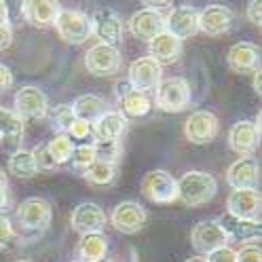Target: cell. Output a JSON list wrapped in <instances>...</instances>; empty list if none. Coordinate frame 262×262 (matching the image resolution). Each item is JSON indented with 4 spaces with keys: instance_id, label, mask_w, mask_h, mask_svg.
I'll return each mask as SVG.
<instances>
[{
    "instance_id": "cell-1",
    "label": "cell",
    "mask_w": 262,
    "mask_h": 262,
    "mask_svg": "<svg viewBox=\"0 0 262 262\" xmlns=\"http://www.w3.org/2000/svg\"><path fill=\"white\" fill-rule=\"evenodd\" d=\"M53 209L51 203L42 196H28L21 201V205L15 209V222L21 231V241H34L47 228L51 226Z\"/></svg>"
},
{
    "instance_id": "cell-2",
    "label": "cell",
    "mask_w": 262,
    "mask_h": 262,
    "mask_svg": "<svg viewBox=\"0 0 262 262\" xmlns=\"http://www.w3.org/2000/svg\"><path fill=\"white\" fill-rule=\"evenodd\" d=\"M218 192V180L199 169H190L178 180V201L188 207H199L209 203Z\"/></svg>"
},
{
    "instance_id": "cell-3",
    "label": "cell",
    "mask_w": 262,
    "mask_h": 262,
    "mask_svg": "<svg viewBox=\"0 0 262 262\" xmlns=\"http://www.w3.org/2000/svg\"><path fill=\"white\" fill-rule=\"evenodd\" d=\"M163 112H182L192 104V89L184 76L161 78L159 87L155 89V102Z\"/></svg>"
},
{
    "instance_id": "cell-4",
    "label": "cell",
    "mask_w": 262,
    "mask_h": 262,
    "mask_svg": "<svg viewBox=\"0 0 262 262\" xmlns=\"http://www.w3.org/2000/svg\"><path fill=\"white\" fill-rule=\"evenodd\" d=\"M142 194L159 205H171L178 201V180L165 169H152L142 178Z\"/></svg>"
},
{
    "instance_id": "cell-5",
    "label": "cell",
    "mask_w": 262,
    "mask_h": 262,
    "mask_svg": "<svg viewBox=\"0 0 262 262\" xmlns=\"http://www.w3.org/2000/svg\"><path fill=\"white\" fill-rule=\"evenodd\" d=\"M53 26L57 30L59 38L68 45H83L91 36L89 15L76 9H61Z\"/></svg>"
},
{
    "instance_id": "cell-6",
    "label": "cell",
    "mask_w": 262,
    "mask_h": 262,
    "mask_svg": "<svg viewBox=\"0 0 262 262\" xmlns=\"http://www.w3.org/2000/svg\"><path fill=\"white\" fill-rule=\"evenodd\" d=\"M123 57L117 47L97 42L85 53V68L93 76H114L121 72Z\"/></svg>"
},
{
    "instance_id": "cell-7",
    "label": "cell",
    "mask_w": 262,
    "mask_h": 262,
    "mask_svg": "<svg viewBox=\"0 0 262 262\" xmlns=\"http://www.w3.org/2000/svg\"><path fill=\"white\" fill-rule=\"evenodd\" d=\"M220 134V121L209 110H194L184 123V136L190 144L203 146L214 142Z\"/></svg>"
},
{
    "instance_id": "cell-8",
    "label": "cell",
    "mask_w": 262,
    "mask_h": 262,
    "mask_svg": "<svg viewBox=\"0 0 262 262\" xmlns=\"http://www.w3.org/2000/svg\"><path fill=\"white\" fill-rule=\"evenodd\" d=\"M110 224L123 235H136L148 222V211L138 201H123L110 211Z\"/></svg>"
},
{
    "instance_id": "cell-9",
    "label": "cell",
    "mask_w": 262,
    "mask_h": 262,
    "mask_svg": "<svg viewBox=\"0 0 262 262\" xmlns=\"http://www.w3.org/2000/svg\"><path fill=\"white\" fill-rule=\"evenodd\" d=\"M13 110L19 114L24 121H40L49 112V97L36 85H26L15 93Z\"/></svg>"
},
{
    "instance_id": "cell-10",
    "label": "cell",
    "mask_w": 262,
    "mask_h": 262,
    "mask_svg": "<svg viewBox=\"0 0 262 262\" xmlns=\"http://www.w3.org/2000/svg\"><path fill=\"white\" fill-rule=\"evenodd\" d=\"M260 192L258 188H239L233 190L226 199V214H231L245 222H258L260 224Z\"/></svg>"
},
{
    "instance_id": "cell-11",
    "label": "cell",
    "mask_w": 262,
    "mask_h": 262,
    "mask_svg": "<svg viewBox=\"0 0 262 262\" xmlns=\"http://www.w3.org/2000/svg\"><path fill=\"white\" fill-rule=\"evenodd\" d=\"M228 146L239 157H252L260 146V114L256 121H237L228 131Z\"/></svg>"
},
{
    "instance_id": "cell-12",
    "label": "cell",
    "mask_w": 262,
    "mask_h": 262,
    "mask_svg": "<svg viewBox=\"0 0 262 262\" xmlns=\"http://www.w3.org/2000/svg\"><path fill=\"white\" fill-rule=\"evenodd\" d=\"M91 36L117 47L123 40V19L112 9H95L91 15Z\"/></svg>"
},
{
    "instance_id": "cell-13",
    "label": "cell",
    "mask_w": 262,
    "mask_h": 262,
    "mask_svg": "<svg viewBox=\"0 0 262 262\" xmlns=\"http://www.w3.org/2000/svg\"><path fill=\"white\" fill-rule=\"evenodd\" d=\"M127 74H129L127 76L129 85L136 91L148 93L159 87L161 78H163V66H159L152 57H140L136 61H131Z\"/></svg>"
},
{
    "instance_id": "cell-14",
    "label": "cell",
    "mask_w": 262,
    "mask_h": 262,
    "mask_svg": "<svg viewBox=\"0 0 262 262\" xmlns=\"http://www.w3.org/2000/svg\"><path fill=\"white\" fill-rule=\"evenodd\" d=\"M190 243L192 248L199 254H209L211 250L220 248V245H228V237L222 231V226L218 224V220H201L192 226L190 233Z\"/></svg>"
},
{
    "instance_id": "cell-15",
    "label": "cell",
    "mask_w": 262,
    "mask_h": 262,
    "mask_svg": "<svg viewBox=\"0 0 262 262\" xmlns=\"http://www.w3.org/2000/svg\"><path fill=\"white\" fill-rule=\"evenodd\" d=\"M235 26V13L224 5H207L199 11V32L207 36H222Z\"/></svg>"
},
{
    "instance_id": "cell-16",
    "label": "cell",
    "mask_w": 262,
    "mask_h": 262,
    "mask_svg": "<svg viewBox=\"0 0 262 262\" xmlns=\"http://www.w3.org/2000/svg\"><path fill=\"white\" fill-rule=\"evenodd\" d=\"M127 26H129V32L138 40L150 42L157 34L165 32V15L161 11H152V9H140L138 13L131 15Z\"/></svg>"
},
{
    "instance_id": "cell-17",
    "label": "cell",
    "mask_w": 262,
    "mask_h": 262,
    "mask_svg": "<svg viewBox=\"0 0 262 262\" xmlns=\"http://www.w3.org/2000/svg\"><path fill=\"white\" fill-rule=\"evenodd\" d=\"M108 218H106V211L97 205V203H80L72 209L70 214V224L76 233L80 235H87V233H102L104 226H106Z\"/></svg>"
},
{
    "instance_id": "cell-18",
    "label": "cell",
    "mask_w": 262,
    "mask_h": 262,
    "mask_svg": "<svg viewBox=\"0 0 262 262\" xmlns=\"http://www.w3.org/2000/svg\"><path fill=\"white\" fill-rule=\"evenodd\" d=\"M260 182V165L258 159L252 157H239L237 161L231 163V167L226 169V184L233 190L239 188H256Z\"/></svg>"
},
{
    "instance_id": "cell-19",
    "label": "cell",
    "mask_w": 262,
    "mask_h": 262,
    "mask_svg": "<svg viewBox=\"0 0 262 262\" xmlns=\"http://www.w3.org/2000/svg\"><path fill=\"white\" fill-rule=\"evenodd\" d=\"M165 32H169L171 36L180 40L194 36L199 32V11L188 5L171 9L169 15L165 17Z\"/></svg>"
},
{
    "instance_id": "cell-20",
    "label": "cell",
    "mask_w": 262,
    "mask_h": 262,
    "mask_svg": "<svg viewBox=\"0 0 262 262\" xmlns=\"http://www.w3.org/2000/svg\"><path fill=\"white\" fill-rule=\"evenodd\" d=\"M226 63L235 74H252L260 68V49L254 42H237L228 49Z\"/></svg>"
},
{
    "instance_id": "cell-21",
    "label": "cell",
    "mask_w": 262,
    "mask_h": 262,
    "mask_svg": "<svg viewBox=\"0 0 262 262\" xmlns=\"http://www.w3.org/2000/svg\"><path fill=\"white\" fill-rule=\"evenodd\" d=\"M129 121L123 117L119 110H106L102 117H97L91 123V134L95 142L102 140H121L127 134Z\"/></svg>"
},
{
    "instance_id": "cell-22",
    "label": "cell",
    "mask_w": 262,
    "mask_h": 262,
    "mask_svg": "<svg viewBox=\"0 0 262 262\" xmlns=\"http://www.w3.org/2000/svg\"><path fill=\"white\" fill-rule=\"evenodd\" d=\"M182 40L171 36L169 32H161L157 34L150 42H148V57H152L159 66H169L176 63L180 57H182Z\"/></svg>"
},
{
    "instance_id": "cell-23",
    "label": "cell",
    "mask_w": 262,
    "mask_h": 262,
    "mask_svg": "<svg viewBox=\"0 0 262 262\" xmlns=\"http://www.w3.org/2000/svg\"><path fill=\"white\" fill-rule=\"evenodd\" d=\"M61 11L59 0H26V24L34 28H51Z\"/></svg>"
},
{
    "instance_id": "cell-24",
    "label": "cell",
    "mask_w": 262,
    "mask_h": 262,
    "mask_svg": "<svg viewBox=\"0 0 262 262\" xmlns=\"http://www.w3.org/2000/svg\"><path fill=\"white\" fill-rule=\"evenodd\" d=\"M218 224L222 226V231L226 233L228 241L235 239V241H243V243H250V241H258L260 239V224L258 222H245L239 220L231 214H222L216 218Z\"/></svg>"
},
{
    "instance_id": "cell-25",
    "label": "cell",
    "mask_w": 262,
    "mask_h": 262,
    "mask_svg": "<svg viewBox=\"0 0 262 262\" xmlns=\"http://www.w3.org/2000/svg\"><path fill=\"white\" fill-rule=\"evenodd\" d=\"M108 237L104 233H87L78 239V260L80 262H100L108 256Z\"/></svg>"
},
{
    "instance_id": "cell-26",
    "label": "cell",
    "mask_w": 262,
    "mask_h": 262,
    "mask_svg": "<svg viewBox=\"0 0 262 262\" xmlns=\"http://www.w3.org/2000/svg\"><path fill=\"white\" fill-rule=\"evenodd\" d=\"M70 106H72L74 117L80 119V121H87V123H93L97 117H102V114L108 110V102L104 100V97L95 95V93L78 95Z\"/></svg>"
},
{
    "instance_id": "cell-27",
    "label": "cell",
    "mask_w": 262,
    "mask_h": 262,
    "mask_svg": "<svg viewBox=\"0 0 262 262\" xmlns=\"http://www.w3.org/2000/svg\"><path fill=\"white\" fill-rule=\"evenodd\" d=\"M121 114L129 121V119H144L148 117L150 110H152V100L148 97V93H142V91H136L131 89L129 93H125L121 100Z\"/></svg>"
},
{
    "instance_id": "cell-28",
    "label": "cell",
    "mask_w": 262,
    "mask_h": 262,
    "mask_svg": "<svg viewBox=\"0 0 262 262\" xmlns=\"http://www.w3.org/2000/svg\"><path fill=\"white\" fill-rule=\"evenodd\" d=\"M117 176H119V165L106 161H93L83 171V178L93 186H110L117 182Z\"/></svg>"
},
{
    "instance_id": "cell-29",
    "label": "cell",
    "mask_w": 262,
    "mask_h": 262,
    "mask_svg": "<svg viewBox=\"0 0 262 262\" xmlns=\"http://www.w3.org/2000/svg\"><path fill=\"white\" fill-rule=\"evenodd\" d=\"M9 173L19 178V180H32L38 169H36V163H34V157H32L30 150H24V148H17L11 157H9Z\"/></svg>"
},
{
    "instance_id": "cell-30",
    "label": "cell",
    "mask_w": 262,
    "mask_h": 262,
    "mask_svg": "<svg viewBox=\"0 0 262 262\" xmlns=\"http://www.w3.org/2000/svg\"><path fill=\"white\" fill-rule=\"evenodd\" d=\"M24 127H26V123L17 112L0 106V138L15 144L24 136Z\"/></svg>"
},
{
    "instance_id": "cell-31",
    "label": "cell",
    "mask_w": 262,
    "mask_h": 262,
    "mask_svg": "<svg viewBox=\"0 0 262 262\" xmlns=\"http://www.w3.org/2000/svg\"><path fill=\"white\" fill-rule=\"evenodd\" d=\"M74 146L76 144L72 142V138L68 134H55V138L51 142H47V148H49V152H51V157H53L57 167L66 165V163L70 161Z\"/></svg>"
},
{
    "instance_id": "cell-32",
    "label": "cell",
    "mask_w": 262,
    "mask_h": 262,
    "mask_svg": "<svg viewBox=\"0 0 262 262\" xmlns=\"http://www.w3.org/2000/svg\"><path fill=\"white\" fill-rule=\"evenodd\" d=\"M47 114H49V119H51V129L57 131V134H68L70 125L76 121L70 104H59L55 108H49Z\"/></svg>"
},
{
    "instance_id": "cell-33",
    "label": "cell",
    "mask_w": 262,
    "mask_h": 262,
    "mask_svg": "<svg viewBox=\"0 0 262 262\" xmlns=\"http://www.w3.org/2000/svg\"><path fill=\"white\" fill-rule=\"evenodd\" d=\"M93 150H95V161H106L119 165L123 157V144L121 140H102V142H93Z\"/></svg>"
},
{
    "instance_id": "cell-34",
    "label": "cell",
    "mask_w": 262,
    "mask_h": 262,
    "mask_svg": "<svg viewBox=\"0 0 262 262\" xmlns=\"http://www.w3.org/2000/svg\"><path fill=\"white\" fill-rule=\"evenodd\" d=\"M72 165L80 171H85L91 163L95 161V150H93V144H80V146H74V150H72Z\"/></svg>"
},
{
    "instance_id": "cell-35",
    "label": "cell",
    "mask_w": 262,
    "mask_h": 262,
    "mask_svg": "<svg viewBox=\"0 0 262 262\" xmlns=\"http://www.w3.org/2000/svg\"><path fill=\"white\" fill-rule=\"evenodd\" d=\"M7 11V24L9 26H21L26 24V0H3Z\"/></svg>"
},
{
    "instance_id": "cell-36",
    "label": "cell",
    "mask_w": 262,
    "mask_h": 262,
    "mask_svg": "<svg viewBox=\"0 0 262 262\" xmlns=\"http://www.w3.org/2000/svg\"><path fill=\"white\" fill-rule=\"evenodd\" d=\"M30 152H32V157H34V163H36L38 171H53V169H57L51 152H49V148H47V144H36Z\"/></svg>"
},
{
    "instance_id": "cell-37",
    "label": "cell",
    "mask_w": 262,
    "mask_h": 262,
    "mask_svg": "<svg viewBox=\"0 0 262 262\" xmlns=\"http://www.w3.org/2000/svg\"><path fill=\"white\" fill-rule=\"evenodd\" d=\"M237 262H262V250L256 241L245 243L237 252Z\"/></svg>"
},
{
    "instance_id": "cell-38",
    "label": "cell",
    "mask_w": 262,
    "mask_h": 262,
    "mask_svg": "<svg viewBox=\"0 0 262 262\" xmlns=\"http://www.w3.org/2000/svg\"><path fill=\"white\" fill-rule=\"evenodd\" d=\"M205 260L207 262H237V252L231 245H220V248L205 254Z\"/></svg>"
},
{
    "instance_id": "cell-39",
    "label": "cell",
    "mask_w": 262,
    "mask_h": 262,
    "mask_svg": "<svg viewBox=\"0 0 262 262\" xmlns=\"http://www.w3.org/2000/svg\"><path fill=\"white\" fill-rule=\"evenodd\" d=\"M15 226L11 224V220L7 218V214H0V250L7 248V245L15 239Z\"/></svg>"
},
{
    "instance_id": "cell-40",
    "label": "cell",
    "mask_w": 262,
    "mask_h": 262,
    "mask_svg": "<svg viewBox=\"0 0 262 262\" xmlns=\"http://www.w3.org/2000/svg\"><path fill=\"white\" fill-rule=\"evenodd\" d=\"M68 136L72 138V140H87L89 136H93L91 134V123H87V121H80V119H76L72 125H70V129H68Z\"/></svg>"
},
{
    "instance_id": "cell-41",
    "label": "cell",
    "mask_w": 262,
    "mask_h": 262,
    "mask_svg": "<svg viewBox=\"0 0 262 262\" xmlns=\"http://www.w3.org/2000/svg\"><path fill=\"white\" fill-rule=\"evenodd\" d=\"M11 205V192H9V178L5 169H0V214H5Z\"/></svg>"
},
{
    "instance_id": "cell-42",
    "label": "cell",
    "mask_w": 262,
    "mask_h": 262,
    "mask_svg": "<svg viewBox=\"0 0 262 262\" xmlns=\"http://www.w3.org/2000/svg\"><path fill=\"white\" fill-rule=\"evenodd\" d=\"M13 85H15V76H13L11 68L5 66V63H0V93L11 91Z\"/></svg>"
},
{
    "instance_id": "cell-43",
    "label": "cell",
    "mask_w": 262,
    "mask_h": 262,
    "mask_svg": "<svg viewBox=\"0 0 262 262\" xmlns=\"http://www.w3.org/2000/svg\"><path fill=\"white\" fill-rule=\"evenodd\" d=\"M248 19L254 26H262V0H250L248 5Z\"/></svg>"
},
{
    "instance_id": "cell-44",
    "label": "cell",
    "mask_w": 262,
    "mask_h": 262,
    "mask_svg": "<svg viewBox=\"0 0 262 262\" xmlns=\"http://www.w3.org/2000/svg\"><path fill=\"white\" fill-rule=\"evenodd\" d=\"M11 45H13V26L0 24V53L7 51Z\"/></svg>"
},
{
    "instance_id": "cell-45",
    "label": "cell",
    "mask_w": 262,
    "mask_h": 262,
    "mask_svg": "<svg viewBox=\"0 0 262 262\" xmlns=\"http://www.w3.org/2000/svg\"><path fill=\"white\" fill-rule=\"evenodd\" d=\"M173 0H142L144 9H152V11H161L163 7H169Z\"/></svg>"
},
{
    "instance_id": "cell-46",
    "label": "cell",
    "mask_w": 262,
    "mask_h": 262,
    "mask_svg": "<svg viewBox=\"0 0 262 262\" xmlns=\"http://www.w3.org/2000/svg\"><path fill=\"white\" fill-rule=\"evenodd\" d=\"M131 89H134V87L129 85V80H117V85H114V93H117V100H121V97H123L125 93H129Z\"/></svg>"
},
{
    "instance_id": "cell-47",
    "label": "cell",
    "mask_w": 262,
    "mask_h": 262,
    "mask_svg": "<svg viewBox=\"0 0 262 262\" xmlns=\"http://www.w3.org/2000/svg\"><path fill=\"white\" fill-rule=\"evenodd\" d=\"M252 76H254V80H252V85H254V91L260 95L262 93V83H260V80H262V72H260V68L256 70V72H252Z\"/></svg>"
},
{
    "instance_id": "cell-48",
    "label": "cell",
    "mask_w": 262,
    "mask_h": 262,
    "mask_svg": "<svg viewBox=\"0 0 262 262\" xmlns=\"http://www.w3.org/2000/svg\"><path fill=\"white\" fill-rule=\"evenodd\" d=\"M0 24H7V11H5L3 0H0Z\"/></svg>"
},
{
    "instance_id": "cell-49",
    "label": "cell",
    "mask_w": 262,
    "mask_h": 262,
    "mask_svg": "<svg viewBox=\"0 0 262 262\" xmlns=\"http://www.w3.org/2000/svg\"><path fill=\"white\" fill-rule=\"evenodd\" d=\"M184 262H207V260H205V256H190V258L184 260Z\"/></svg>"
},
{
    "instance_id": "cell-50",
    "label": "cell",
    "mask_w": 262,
    "mask_h": 262,
    "mask_svg": "<svg viewBox=\"0 0 262 262\" xmlns=\"http://www.w3.org/2000/svg\"><path fill=\"white\" fill-rule=\"evenodd\" d=\"M100 262H112V260H108V258H104V260H100Z\"/></svg>"
},
{
    "instance_id": "cell-51",
    "label": "cell",
    "mask_w": 262,
    "mask_h": 262,
    "mask_svg": "<svg viewBox=\"0 0 262 262\" xmlns=\"http://www.w3.org/2000/svg\"><path fill=\"white\" fill-rule=\"evenodd\" d=\"M15 262H30V260H15Z\"/></svg>"
},
{
    "instance_id": "cell-52",
    "label": "cell",
    "mask_w": 262,
    "mask_h": 262,
    "mask_svg": "<svg viewBox=\"0 0 262 262\" xmlns=\"http://www.w3.org/2000/svg\"><path fill=\"white\" fill-rule=\"evenodd\" d=\"M72 262H80V260H72Z\"/></svg>"
}]
</instances>
